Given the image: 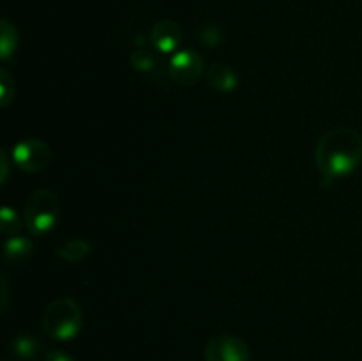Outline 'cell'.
<instances>
[{"label":"cell","mask_w":362,"mask_h":361,"mask_svg":"<svg viewBox=\"0 0 362 361\" xmlns=\"http://www.w3.org/2000/svg\"><path fill=\"white\" fill-rule=\"evenodd\" d=\"M315 161L325 180H336L356 172L362 161V137L350 126L325 131L315 149Z\"/></svg>","instance_id":"1"},{"label":"cell","mask_w":362,"mask_h":361,"mask_svg":"<svg viewBox=\"0 0 362 361\" xmlns=\"http://www.w3.org/2000/svg\"><path fill=\"white\" fill-rule=\"evenodd\" d=\"M41 322L46 335L67 342L76 338L83 328V311L73 297H59L45 308Z\"/></svg>","instance_id":"2"},{"label":"cell","mask_w":362,"mask_h":361,"mask_svg":"<svg viewBox=\"0 0 362 361\" xmlns=\"http://www.w3.org/2000/svg\"><path fill=\"white\" fill-rule=\"evenodd\" d=\"M59 197L52 190H35L25 202L23 223L32 236H46L59 219Z\"/></svg>","instance_id":"3"},{"label":"cell","mask_w":362,"mask_h":361,"mask_svg":"<svg viewBox=\"0 0 362 361\" xmlns=\"http://www.w3.org/2000/svg\"><path fill=\"white\" fill-rule=\"evenodd\" d=\"M13 161L23 172L37 173L48 168L52 161V151L37 138H25L13 147Z\"/></svg>","instance_id":"4"},{"label":"cell","mask_w":362,"mask_h":361,"mask_svg":"<svg viewBox=\"0 0 362 361\" xmlns=\"http://www.w3.org/2000/svg\"><path fill=\"white\" fill-rule=\"evenodd\" d=\"M250 347L239 336L218 335L205 345V361H250Z\"/></svg>","instance_id":"5"},{"label":"cell","mask_w":362,"mask_h":361,"mask_svg":"<svg viewBox=\"0 0 362 361\" xmlns=\"http://www.w3.org/2000/svg\"><path fill=\"white\" fill-rule=\"evenodd\" d=\"M168 73L179 85H194L204 73V60L193 50H180L170 57Z\"/></svg>","instance_id":"6"},{"label":"cell","mask_w":362,"mask_h":361,"mask_svg":"<svg viewBox=\"0 0 362 361\" xmlns=\"http://www.w3.org/2000/svg\"><path fill=\"white\" fill-rule=\"evenodd\" d=\"M182 28L173 20H161L152 27L151 42L159 53H175L182 42Z\"/></svg>","instance_id":"7"},{"label":"cell","mask_w":362,"mask_h":361,"mask_svg":"<svg viewBox=\"0 0 362 361\" xmlns=\"http://www.w3.org/2000/svg\"><path fill=\"white\" fill-rule=\"evenodd\" d=\"M207 81L218 92H232L239 84V78H237V73L228 64L216 62L209 67Z\"/></svg>","instance_id":"8"},{"label":"cell","mask_w":362,"mask_h":361,"mask_svg":"<svg viewBox=\"0 0 362 361\" xmlns=\"http://www.w3.org/2000/svg\"><path fill=\"white\" fill-rule=\"evenodd\" d=\"M42 349H45V345H42L41 340L35 335H28V333L14 336L13 342H11V353L21 361L35 360V357L41 356Z\"/></svg>","instance_id":"9"},{"label":"cell","mask_w":362,"mask_h":361,"mask_svg":"<svg viewBox=\"0 0 362 361\" xmlns=\"http://www.w3.org/2000/svg\"><path fill=\"white\" fill-rule=\"evenodd\" d=\"M32 250H34V246H32V241L28 237H9L6 248H4V258H6L7 264H20L30 257Z\"/></svg>","instance_id":"10"},{"label":"cell","mask_w":362,"mask_h":361,"mask_svg":"<svg viewBox=\"0 0 362 361\" xmlns=\"http://www.w3.org/2000/svg\"><path fill=\"white\" fill-rule=\"evenodd\" d=\"M90 250L92 248H90V243H88V241L80 239V237H74V239L66 241L62 246L57 248V255H59L62 260L76 264V262L83 260V258L90 253Z\"/></svg>","instance_id":"11"},{"label":"cell","mask_w":362,"mask_h":361,"mask_svg":"<svg viewBox=\"0 0 362 361\" xmlns=\"http://www.w3.org/2000/svg\"><path fill=\"white\" fill-rule=\"evenodd\" d=\"M18 48V30L11 21L2 20L0 23V57L2 60L13 59Z\"/></svg>","instance_id":"12"},{"label":"cell","mask_w":362,"mask_h":361,"mask_svg":"<svg viewBox=\"0 0 362 361\" xmlns=\"http://www.w3.org/2000/svg\"><path fill=\"white\" fill-rule=\"evenodd\" d=\"M0 230H2L4 236L7 237H16L18 232L21 230V219L16 214L14 209H11L9 205H4L2 207V216H0Z\"/></svg>","instance_id":"13"},{"label":"cell","mask_w":362,"mask_h":361,"mask_svg":"<svg viewBox=\"0 0 362 361\" xmlns=\"http://www.w3.org/2000/svg\"><path fill=\"white\" fill-rule=\"evenodd\" d=\"M129 62L131 66L134 67V71H138V73H152V71L158 67L154 55L148 53L147 50H136V52L131 55Z\"/></svg>","instance_id":"14"},{"label":"cell","mask_w":362,"mask_h":361,"mask_svg":"<svg viewBox=\"0 0 362 361\" xmlns=\"http://www.w3.org/2000/svg\"><path fill=\"white\" fill-rule=\"evenodd\" d=\"M0 91H2L0 105H2L4 108H7L9 103L14 99V81L6 69H2V73H0Z\"/></svg>","instance_id":"15"},{"label":"cell","mask_w":362,"mask_h":361,"mask_svg":"<svg viewBox=\"0 0 362 361\" xmlns=\"http://www.w3.org/2000/svg\"><path fill=\"white\" fill-rule=\"evenodd\" d=\"M200 38H202V42L211 48V46H216L219 41H221V30H219L216 25H207L205 28H202Z\"/></svg>","instance_id":"16"},{"label":"cell","mask_w":362,"mask_h":361,"mask_svg":"<svg viewBox=\"0 0 362 361\" xmlns=\"http://www.w3.org/2000/svg\"><path fill=\"white\" fill-rule=\"evenodd\" d=\"M45 361H74V357L69 356L67 353H64V350L55 349V350H49V353L46 354Z\"/></svg>","instance_id":"17"},{"label":"cell","mask_w":362,"mask_h":361,"mask_svg":"<svg viewBox=\"0 0 362 361\" xmlns=\"http://www.w3.org/2000/svg\"><path fill=\"white\" fill-rule=\"evenodd\" d=\"M2 183H6V179H7V154H6V151H2Z\"/></svg>","instance_id":"18"}]
</instances>
